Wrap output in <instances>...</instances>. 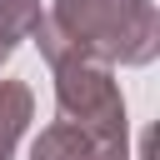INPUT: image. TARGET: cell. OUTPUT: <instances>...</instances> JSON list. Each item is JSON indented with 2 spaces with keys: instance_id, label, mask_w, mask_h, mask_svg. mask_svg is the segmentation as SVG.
Listing matches in <instances>:
<instances>
[{
  "instance_id": "cell-6",
  "label": "cell",
  "mask_w": 160,
  "mask_h": 160,
  "mask_svg": "<svg viewBox=\"0 0 160 160\" xmlns=\"http://www.w3.org/2000/svg\"><path fill=\"white\" fill-rule=\"evenodd\" d=\"M10 55H15V45H10V40H0V65H5Z\"/></svg>"
},
{
  "instance_id": "cell-4",
  "label": "cell",
  "mask_w": 160,
  "mask_h": 160,
  "mask_svg": "<svg viewBox=\"0 0 160 160\" xmlns=\"http://www.w3.org/2000/svg\"><path fill=\"white\" fill-rule=\"evenodd\" d=\"M35 115V95L25 80H0V160H15V145Z\"/></svg>"
},
{
  "instance_id": "cell-2",
  "label": "cell",
  "mask_w": 160,
  "mask_h": 160,
  "mask_svg": "<svg viewBox=\"0 0 160 160\" xmlns=\"http://www.w3.org/2000/svg\"><path fill=\"white\" fill-rule=\"evenodd\" d=\"M55 70V105L60 120L95 135L100 160H130V130H125V95L115 85V70L90 55H65Z\"/></svg>"
},
{
  "instance_id": "cell-3",
  "label": "cell",
  "mask_w": 160,
  "mask_h": 160,
  "mask_svg": "<svg viewBox=\"0 0 160 160\" xmlns=\"http://www.w3.org/2000/svg\"><path fill=\"white\" fill-rule=\"evenodd\" d=\"M30 160H100V145H95L90 130L70 125V120H55V125H45L35 135Z\"/></svg>"
},
{
  "instance_id": "cell-5",
  "label": "cell",
  "mask_w": 160,
  "mask_h": 160,
  "mask_svg": "<svg viewBox=\"0 0 160 160\" xmlns=\"http://www.w3.org/2000/svg\"><path fill=\"white\" fill-rule=\"evenodd\" d=\"M40 0H0V40H10V45H20V40H30L35 35V25H40Z\"/></svg>"
},
{
  "instance_id": "cell-1",
  "label": "cell",
  "mask_w": 160,
  "mask_h": 160,
  "mask_svg": "<svg viewBox=\"0 0 160 160\" xmlns=\"http://www.w3.org/2000/svg\"><path fill=\"white\" fill-rule=\"evenodd\" d=\"M50 20L100 65H150L160 55V15L150 0H55Z\"/></svg>"
}]
</instances>
